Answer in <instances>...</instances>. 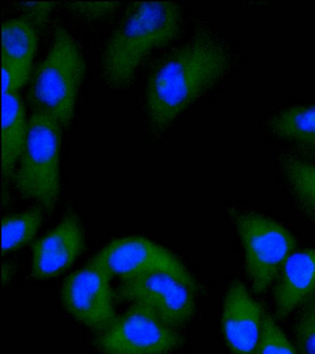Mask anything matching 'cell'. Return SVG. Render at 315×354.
Instances as JSON below:
<instances>
[{
	"label": "cell",
	"mask_w": 315,
	"mask_h": 354,
	"mask_svg": "<svg viewBox=\"0 0 315 354\" xmlns=\"http://www.w3.org/2000/svg\"><path fill=\"white\" fill-rule=\"evenodd\" d=\"M231 52L215 33L201 28L154 66L148 77L145 108L156 131H164L228 73Z\"/></svg>",
	"instance_id": "1"
},
{
	"label": "cell",
	"mask_w": 315,
	"mask_h": 354,
	"mask_svg": "<svg viewBox=\"0 0 315 354\" xmlns=\"http://www.w3.org/2000/svg\"><path fill=\"white\" fill-rule=\"evenodd\" d=\"M181 27V11L168 1L132 3L113 30L101 60L104 80L127 87L153 50L172 41Z\"/></svg>",
	"instance_id": "2"
},
{
	"label": "cell",
	"mask_w": 315,
	"mask_h": 354,
	"mask_svg": "<svg viewBox=\"0 0 315 354\" xmlns=\"http://www.w3.org/2000/svg\"><path fill=\"white\" fill-rule=\"evenodd\" d=\"M84 73L81 50L65 28L57 27L48 55L33 76L32 104L53 115L62 127L70 126Z\"/></svg>",
	"instance_id": "3"
},
{
	"label": "cell",
	"mask_w": 315,
	"mask_h": 354,
	"mask_svg": "<svg viewBox=\"0 0 315 354\" xmlns=\"http://www.w3.org/2000/svg\"><path fill=\"white\" fill-rule=\"evenodd\" d=\"M62 129L51 113L35 110L28 121V135L15 174L19 192L49 212L60 196Z\"/></svg>",
	"instance_id": "4"
},
{
	"label": "cell",
	"mask_w": 315,
	"mask_h": 354,
	"mask_svg": "<svg viewBox=\"0 0 315 354\" xmlns=\"http://www.w3.org/2000/svg\"><path fill=\"white\" fill-rule=\"evenodd\" d=\"M229 215L242 241L248 278L260 295L278 278L297 241L286 227L267 216L240 209H231Z\"/></svg>",
	"instance_id": "5"
},
{
	"label": "cell",
	"mask_w": 315,
	"mask_h": 354,
	"mask_svg": "<svg viewBox=\"0 0 315 354\" xmlns=\"http://www.w3.org/2000/svg\"><path fill=\"white\" fill-rule=\"evenodd\" d=\"M183 339L176 328L132 304L98 332L96 344L102 354H168L181 347Z\"/></svg>",
	"instance_id": "6"
},
{
	"label": "cell",
	"mask_w": 315,
	"mask_h": 354,
	"mask_svg": "<svg viewBox=\"0 0 315 354\" xmlns=\"http://www.w3.org/2000/svg\"><path fill=\"white\" fill-rule=\"evenodd\" d=\"M92 261L123 279L154 273L170 274L193 289L197 282L186 266L164 246L140 236L120 238L107 243Z\"/></svg>",
	"instance_id": "7"
},
{
	"label": "cell",
	"mask_w": 315,
	"mask_h": 354,
	"mask_svg": "<svg viewBox=\"0 0 315 354\" xmlns=\"http://www.w3.org/2000/svg\"><path fill=\"white\" fill-rule=\"evenodd\" d=\"M197 290L170 274L154 273L123 279L118 296L177 329L195 315Z\"/></svg>",
	"instance_id": "8"
},
{
	"label": "cell",
	"mask_w": 315,
	"mask_h": 354,
	"mask_svg": "<svg viewBox=\"0 0 315 354\" xmlns=\"http://www.w3.org/2000/svg\"><path fill=\"white\" fill-rule=\"evenodd\" d=\"M112 275L96 262L71 274L63 282V307L79 323L100 332L115 319Z\"/></svg>",
	"instance_id": "9"
},
{
	"label": "cell",
	"mask_w": 315,
	"mask_h": 354,
	"mask_svg": "<svg viewBox=\"0 0 315 354\" xmlns=\"http://www.w3.org/2000/svg\"><path fill=\"white\" fill-rule=\"evenodd\" d=\"M84 231L78 216L66 213L54 229L33 246L32 277L48 279L64 272L84 249Z\"/></svg>",
	"instance_id": "10"
},
{
	"label": "cell",
	"mask_w": 315,
	"mask_h": 354,
	"mask_svg": "<svg viewBox=\"0 0 315 354\" xmlns=\"http://www.w3.org/2000/svg\"><path fill=\"white\" fill-rule=\"evenodd\" d=\"M261 306L242 281L232 282L224 300L221 328L231 354H257L261 337Z\"/></svg>",
	"instance_id": "11"
},
{
	"label": "cell",
	"mask_w": 315,
	"mask_h": 354,
	"mask_svg": "<svg viewBox=\"0 0 315 354\" xmlns=\"http://www.w3.org/2000/svg\"><path fill=\"white\" fill-rule=\"evenodd\" d=\"M314 292L315 249L295 250L282 267L273 290L276 317H289Z\"/></svg>",
	"instance_id": "12"
},
{
	"label": "cell",
	"mask_w": 315,
	"mask_h": 354,
	"mask_svg": "<svg viewBox=\"0 0 315 354\" xmlns=\"http://www.w3.org/2000/svg\"><path fill=\"white\" fill-rule=\"evenodd\" d=\"M269 130L301 154L298 157L315 160V104L280 111L271 119Z\"/></svg>",
	"instance_id": "13"
},
{
	"label": "cell",
	"mask_w": 315,
	"mask_h": 354,
	"mask_svg": "<svg viewBox=\"0 0 315 354\" xmlns=\"http://www.w3.org/2000/svg\"><path fill=\"white\" fill-rule=\"evenodd\" d=\"M28 122L18 93L3 96L2 104V176L10 179L26 145Z\"/></svg>",
	"instance_id": "14"
},
{
	"label": "cell",
	"mask_w": 315,
	"mask_h": 354,
	"mask_svg": "<svg viewBox=\"0 0 315 354\" xmlns=\"http://www.w3.org/2000/svg\"><path fill=\"white\" fill-rule=\"evenodd\" d=\"M282 171L296 205L315 221V162L291 155L282 160Z\"/></svg>",
	"instance_id": "15"
},
{
	"label": "cell",
	"mask_w": 315,
	"mask_h": 354,
	"mask_svg": "<svg viewBox=\"0 0 315 354\" xmlns=\"http://www.w3.org/2000/svg\"><path fill=\"white\" fill-rule=\"evenodd\" d=\"M37 50V30L27 19H13L2 25V59L31 64Z\"/></svg>",
	"instance_id": "16"
},
{
	"label": "cell",
	"mask_w": 315,
	"mask_h": 354,
	"mask_svg": "<svg viewBox=\"0 0 315 354\" xmlns=\"http://www.w3.org/2000/svg\"><path fill=\"white\" fill-rule=\"evenodd\" d=\"M43 221V210L35 209L2 220V254L18 250L34 239Z\"/></svg>",
	"instance_id": "17"
},
{
	"label": "cell",
	"mask_w": 315,
	"mask_h": 354,
	"mask_svg": "<svg viewBox=\"0 0 315 354\" xmlns=\"http://www.w3.org/2000/svg\"><path fill=\"white\" fill-rule=\"evenodd\" d=\"M294 334L298 353L315 354V292L303 304Z\"/></svg>",
	"instance_id": "18"
},
{
	"label": "cell",
	"mask_w": 315,
	"mask_h": 354,
	"mask_svg": "<svg viewBox=\"0 0 315 354\" xmlns=\"http://www.w3.org/2000/svg\"><path fill=\"white\" fill-rule=\"evenodd\" d=\"M257 354H300L276 325L275 320L264 313L261 337Z\"/></svg>",
	"instance_id": "19"
},
{
	"label": "cell",
	"mask_w": 315,
	"mask_h": 354,
	"mask_svg": "<svg viewBox=\"0 0 315 354\" xmlns=\"http://www.w3.org/2000/svg\"><path fill=\"white\" fill-rule=\"evenodd\" d=\"M31 64L2 59L3 96L10 93H18L26 84L31 73Z\"/></svg>",
	"instance_id": "20"
},
{
	"label": "cell",
	"mask_w": 315,
	"mask_h": 354,
	"mask_svg": "<svg viewBox=\"0 0 315 354\" xmlns=\"http://www.w3.org/2000/svg\"><path fill=\"white\" fill-rule=\"evenodd\" d=\"M67 5L73 13L90 21L107 18L120 7V3L114 2H71Z\"/></svg>",
	"instance_id": "21"
},
{
	"label": "cell",
	"mask_w": 315,
	"mask_h": 354,
	"mask_svg": "<svg viewBox=\"0 0 315 354\" xmlns=\"http://www.w3.org/2000/svg\"><path fill=\"white\" fill-rule=\"evenodd\" d=\"M54 3H21L26 19L35 27V29L42 30L54 8Z\"/></svg>",
	"instance_id": "22"
}]
</instances>
